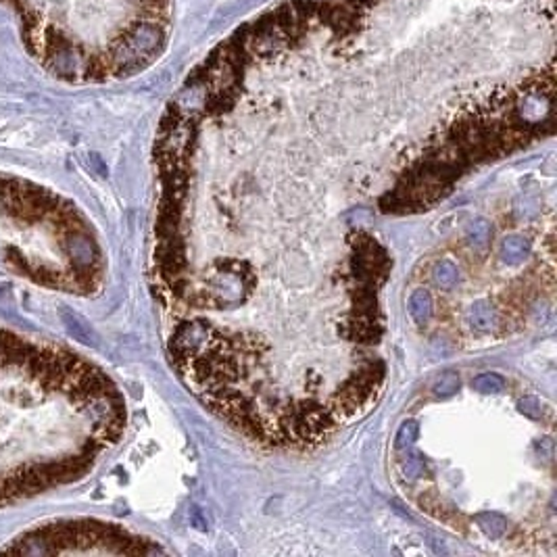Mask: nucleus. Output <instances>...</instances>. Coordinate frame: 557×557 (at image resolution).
Masks as SVG:
<instances>
[{
  "instance_id": "obj_2",
  "label": "nucleus",
  "mask_w": 557,
  "mask_h": 557,
  "mask_svg": "<svg viewBox=\"0 0 557 557\" xmlns=\"http://www.w3.org/2000/svg\"><path fill=\"white\" fill-rule=\"evenodd\" d=\"M21 19L26 46L55 78L98 84L129 78L159 59L171 0H0Z\"/></svg>"
},
{
  "instance_id": "obj_14",
  "label": "nucleus",
  "mask_w": 557,
  "mask_h": 557,
  "mask_svg": "<svg viewBox=\"0 0 557 557\" xmlns=\"http://www.w3.org/2000/svg\"><path fill=\"white\" fill-rule=\"evenodd\" d=\"M520 411L522 413H526L530 418H539L541 415V407H539V401L536 399H524V401H520Z\"/></svg>"
},
{
  "instance_id": "obj_6",
  "label": "nucleus",
  "mask_w": 557,
  "mask_h": 557,
  "mask_svg": "<svg viewBox=\"0 0 557 557\" xmlns=\"http://www.w3.org/2000/svg\"><path fill=\"white\" fill-rule=\"evenodd\" d=\"M501 250H503V259L505 263L509 265H516L520 261H524V257H528L530 253V243L524 240L522 236H507L501 245Z\"/></svg>"
},
{
  "instance_id": "obj_3",
  "label": "nucleus",
  "mask_w": 557,
  "mask_h": 557,
  "mask_svg": "<svg viewBox=\"0 0 557 557\" xmlns=\"http://www.w3.org/2000/svg\"><path fill=\"white\" fill-rule=\"evenodd\" d=\"M0 553L17 556H151L163 553L157 545L111 522L67 520L28 530Z\"/></svg>"
},
{
  "instance_id": "obj_10",
  "label": "nucleus",
  "mask_w": 557,
  "mask_h": 557,
  "mask_svg": "<svg viewBox=\"0 0 557 557\" xmlns=\"http://www.w3.org/2000/svg\"><path fill=\"white\" fill-rule=\"evenodd\" d=\"M472 386L482 393H499L505 388V380L499 373H482V376L474 378Z\"/></svg>"
},
{
  "instance_id": "obj_4",
  "label": "nucleus",
  "mask_w": 557,
  "mask_h": 557,
  "mask_svg": "<svg viewBox=\"0 0 557 557\" xmlns=\"http://www.w3.org/2000/svg\"><path fill=\"white\" fill-rule=\"evenodd\" d=\"M409 313L415 319V324H420V326L428 324V319L433 315V299H430L428 290L420 288L409 297Z\"/></svg>"
},
{
  "instance_id": "obj_7",
  "label": "nucleus",
  "mask_w": 557,
  "mask_h": 557,
  "mask_svg": "<svg viewBox=\"0 0 557 557\" xmlns=\"http://www.w3.org/2000/svg\"><path fill=\"white\" fill-rule=\"evenodd\" d=\"M434 282H436L442 290L455 288L457 282H460V272H457L455 263H451L449 259H442V261L434 267Z\"/></svg>"
},
{
  "instance_id": "obj_11",
  "label": "nucleus",
  "mask_w": 557,
  "mask_h": 557,
  "mask_svg": "<svg viewBox=\"0 0 557 557\" xmlns=\"http://www.w3.org/2000/svg\"><path fill=\"white\" fill-rule=\"evenodd\" d=\"M478 522H480L482 530L493 539L501 536L505 532V526H507L505 518H501L499 514H482V516H478Z\"/></svg>"
},
{
  "instance_id": "obj_13",
  "label": "nucleus",
  "mask_w": 557,
  "mask_h": 557,
  "mask_svg": "<svg viewBox=\"0 0 557 557\" xmlns=\"http://www.w3.org/2000/svg\"><path fill=\"white\" fill-rule=\"evenodd\" d=\"M457 388H460V378H457V373H447V376H442L440 382L434 386L436 395H440V397L453 395Z\"/></svg>"
},
{
  "instance_id": "obj_8",
  "label": "nucleus",
  "mask_w": 557,
  "mask_h": 557,
  "mask_svg": "<svg viewBox=\"0 0 557 557\" xmlns=\"http://www.w3.org/2000/svg\"><path fill=\"white\" fill-rule=\"evenodd\" d=\"M467 319L476 330H491V326L495 324V313L487 303H476L467 311Z\"/></svg>"
},
{
  "instance_id": "obj_9",
  "label": "nucleus",
  "mask_w": 557,
  "mask_h": 557,
  "mask_svg": "<svg viewBox=\"0 0 557 557\" xmlns=\"http://www.w3.org/2000/svg\"><path fill=\"white\" fill-rule=\"evenodd\" d=\"M467 238L472 243V247L478 248V250H484L489 240H491V223L487 219H476L470 223V230H467Z\"/></svg>"
},
{
  "instance_id": "obj_12",
  "label": "nucleus",
  "mask_w": 557,
  "mask_h": 557,
  "mask_svg": "<svg viewBox=\"0 0 557 557\" xmlns=\"http://www.w3.org/2000/svg\"><path fill=\"white\" fill-rule=\"evenodd\" d=\"M415 436H418V424H415V422H405L401 426V430H399V434H397V442H395L397 451L409 449V447L413 445Z\"/></svg>"
},
{
  "instance_id": "obj_5",
  "label": "nucleus",
  "mask_w": 557,
  "mask_h": 557,
  "mask_svg": "<svg viewBox=\"0 0 557 557\" xmlns=\"http://www.w3.org/2000/svg\"><path fill=\"white\" fill-rule=\"evenodd\" d=\"M61 317L63 322H65V328H67V332L75 339V341L80 342H86V344H96V336H94V332L90 330V326L80 317V315H75L73 311H61Z\"/></svg>"
},
{
  "instance_id": "obj_1",
  "label": "nucleus",
  "mask_w": 557,
  "mask_h": 557,
  "mask_svg": "<svg viewBox=\"0 0 557 557\" xmlns=\"http://www.w3.org/2000/svg\"><path fill=\"white\" fill-rule=\"evenodd\" d=\"M124 428V397L105 371L0 328V507L80 480Z\"/></svg>"
}]
</instances>
